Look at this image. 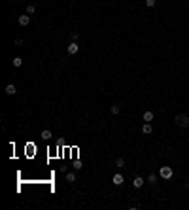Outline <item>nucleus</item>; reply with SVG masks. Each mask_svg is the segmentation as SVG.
Here are the masks:
<instances>
[{
  "label": "nucleus",
  "mask_w": 189,
  "mask_h": 210,
  "mask_svg": "<svg viewBox=\"0 0 189 210\" xmlns=\"http://www.w3.org/2000/svg\"><path fill=\"white\" fill-rule=\"evenodd\" d=\"M174 121H176V125H178L180 129H187L189 127V115L187 114H178Z\"/></svg>",
  "instance_id": "f257e3e1"
},
{
  "label": "nucleus",
  "mask_w": 189,
  "mask_h": 210,
  "mask_svg": "<svg viewBox=\"0 0 189 210\" xmlns=\"http://www.w3.org/2000/svg\"><path fill=\"white\" fill-rule=\"evenodd\" d=\"M172 174H174L172 167H161V169H159V176H161L163 180H170Z\"/></svg>",
  "instance_id": "f03ea898"
},
{
  "label": "nucleus",
  "mask_w": 189,
  "mask_h": 210,
  "mask_svg": "<svg viewBox=\"0 0 189 210\" xmlns=\"http://www.w3.org/2000/svg\"><path fill=\"white\" fill-rule=\"evenodd\" d=\"M112 182L115 184V186H121V184L125 182V178H123L121 172H115V174H113V178H112Z\"/></svg>",
  "instance_id": "7ed1b4c3"
},
{
  "label": "nucleus",
  "mask_w": 189,
  "mask_h": 210,
  "mask_svg": "<svg viewBox=\"0 0 189 210\" xmlns=\"http://www.w3.org/2000/svg\"><path fill=\"white\" fill-rule=\"evenodd\" d=\"M17 21H19V25H21V27H27V25L30 23V15H27V14H25V15H19Z\"/></svg>",
  "instance_id": "20e7f679"
},
{
  "label": "nucleus",
  "mask_w": 189,
  "mask_h": 210,
  "mask_svg": "<svg viewBox=\"0 0 189 210\" xmlns=\"http://www.w3.org/2000/svg\"><path fill=\"white\" fill-rule=\"evenodd\" d=\"M78 49H80V46H78L76 42H70V46H68V53H70V55H76Z\"/></svg>",
  "instance_id": "39448f33"
},
{
  "label": "nucleus",
  "mask_w": 189,
  "mask_h": 210,
  "mask_svg": "<svg viewBox=\"0 0 189 210\" xmlns=\"http://www.w3.org/2000/svg\"><path fill=\"white\" fill-rule=\"evenodd\" d=\"M4 91H6V95H15V93H17V89H15V85H14V83H8Z\"/></svg>",
  "instance_id": "423d86ee"
},
{
  "label": "nucleus",
  "mask_w": 189,
  "mask_h": 210,
  "mask_svg": "<svg viewBox=\"0 0 189 210\" xmlns=\"http://www.w3.org/2000/svg\"><path fill=\"white\" fill-rule=\"evenodd\" d=\"M132 186H134L136 189H138V187H142V186H144V178H142V176H136V178L132 180Z\"/></svg>",
  "instance_id": "0eeeda50"
},
{
  "label": "nucleus",
  "mask_w": 189,
  "mask_h": 210,
  "mask_svg": "<svg viewBox=\"0 0 189 210\" xmlns=\"http://www.w3.org/2000/svg\"><path fill=\"white\" fill-rule=\"evenodd\" d=\"M151 131H153L151 123H148V121H146V123L142 125V132H144V134H151Z\"/></svg>",
  "instance_id": "6e6552de"
},
{
  "label": "nucleus",
  "mask_w": 189,
  "mask_h": 210,
  "mask_svg": "<svg viewBox=\"0 0 189 210\" xmlns=\"http://www.w3.org/2000/svg\"><path fill=\"white\" fill-rule=\"evenodd\" d=\"M142 117H144V121H148V123H149V121H153V112H151V110H146Z\"/></svg>",
  "instance_id": "1a4fd4ad"
},
{
  "label": "nucleus",
  "mask_w": 189,
  "mask_h": 210,
  "mask_svg": "<svg viewBox=\"0 0 189 210\" xmlns=\"http://www.w3.org/2000/svg\"><path fill=\"white\" fill-rule=\"evenodd\" d=\"M119 112H121V106H117V104H112V106H110V114H112V115H117Z\"/></svg>",
  "instance_id": "9d476101"
},
{
  "label": "nucleus",
  "mask_w": 189,
  "mask_h": 210,
  "mask_svg": "<svg viewBox=\"0 0 189 210\" xmlns=\"http://www.w3.org/2000/svg\"><path fill=\"white\" fill-rule=\"evenodd\" d=\"M42 138H44V140H49V138H51V131H49V129L42 131Z\"/></svg>",
  "instance_id": "9b49d317"
},
{
  "label": "nucleus",
  "mask_w": 189,
  "mask_h": 210,
  "mask_svg": "<svg viewBox=\"0 0 189 210\" xmlns=\"http://www.w3.org/2000/svg\"><path fill=\"white\" fill-rule=\"evenodd\" d=\"M115 165H117V169H123V167H125V159H123V157H117Z\"/></svg>",
  "instance_id": "f8f14e48"
},
{
  "label": "nucleus",
  "mask_w": 189,
  "mask_h": 210,
  "mask_svg": "<svg viewBox=\"0 0 189 210\" xmlns=\"http://www.w3.org/2000/svg\"><path fill=\"white\" fill-rule=\"evenodd\" d=\"M66 182H70V184L76 182V174L74 172H66Z\"/></svg>",
  "instance_id": "ddd939ff"
},
{
  "label": "nucleus",
  "mask_w": 189,
  "mask_h": 210,
  "mask_svg": "<svg viewBox=\"0 0 189 210\" xmlns=\"http://www.w3.org/2000/svg\"><path fill=\"white\" fill-rule=\"evenodd\" d=\"M11 64H14V66H17V68H19V66H21V64H23V59H21V57H15V59L11 61Z\"/></svg>",
  "instance_id": "4468645a"
},
{
  "label": "nucleus",
  "mask_w": 189,
  "mask_h": 210,
  "mask_svg": "<svg viewBox=\"0 0 189 210\" xmlns=\"http://www.w3.org/2000/svg\"><path fill=\"white\" fill-rule=\"evenodd\" d=\"M148 182H149V184H157V174H153V172H151V174L148 176Z\"/></svg>",
  "instance_id": "2eb2a0df"
},
{
  "label": "nucleus",
  "mask_w": 189,
  "mask_h": 210,
  "mask_svg": "<svg viewBox=\"0 0 189 210\" xmlns=\"http://www.w3.org/2000/svg\"><path fill=\"white\" fill-rule=\"evenodd\" d=\"M34 11H36V6H34V4H28V6H27V14H28V15H32Z\"/></svg>",
  "instance_id": "dca6fc26"
},
{
  "label": "nucleus",
  "mask_w": 189,
  "mask_h": 210,
  "mask_svg": "<svg viewBox=\"0 0 189 210\" xmlns=\"http://www.w3.org/2000/svg\"><path fill=\"white\" fill-rule=\"evenodd\" d=\"M155 4H157V0H146V6H148V8H153Z\"/></svg>",
  "instance_id": "f3484780"
},
{
  "label": "nucleus",
  "mask_w": 189,
  "mask_h": 210,
  "mask_svg": "<svg viewBox=\"0 0 189 210\" xmlns=\"http://www.w3.org/2000/svg\"><path fill=\"white\" fill-rule=\"evenodd\" d=\"M74 169H76V170L81 169V161H74Z\"/></svg>",
  "instance_id": "a211bd4d"
},
{
  "label": "nucleus",
  "mask_w": 189,
  "mask_h": 210,
  "mask_svg": "<svg viewBox=\"0 0 189 210\" xmlns=\"http://www.w3.org/2000/svg\"><path fill=\"white\" fill-rule=\"evenodd\" d=\"M15 46H23V38H15Z\"/></svg>",
  "instance_id": "6ab92c4d"
},
{
  "label": "nucleus",
  "mask_w": 189,
  "mask_h": 210,
  "mask_svg": "<svg viewBox=\"0 0 189 210\" xmlns=\"http://www.w3.org/2000/svg\"><path fill=\"white\" fill-rule=\"evenodd\" d=\"M78 36H80L78 32H72V36H70V38H72V42H76V40H78Z\"/></svg>",
  "instance_id": "aec40b11"
}]
</instances>
